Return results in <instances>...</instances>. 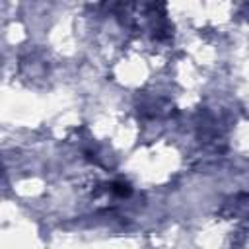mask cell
Returning <instances> with one entry per match:
<instances>
[{"label": "cell", "instance_id": "6da1fadb", "mask_svg": "<svg viewBox=\"0 0 249 249\" xmlns=\"http://www.w3.org/2000/svg\"><path fill=\"white\" fill-rule=\"evenodd\" d=\"M111 191H113L117 196H128V195L132 193L130 185H128V183H124V181H115V183L111 185Z\"/></svg>", "mask_w": 249, "mask_h": 249}]
</instances>
